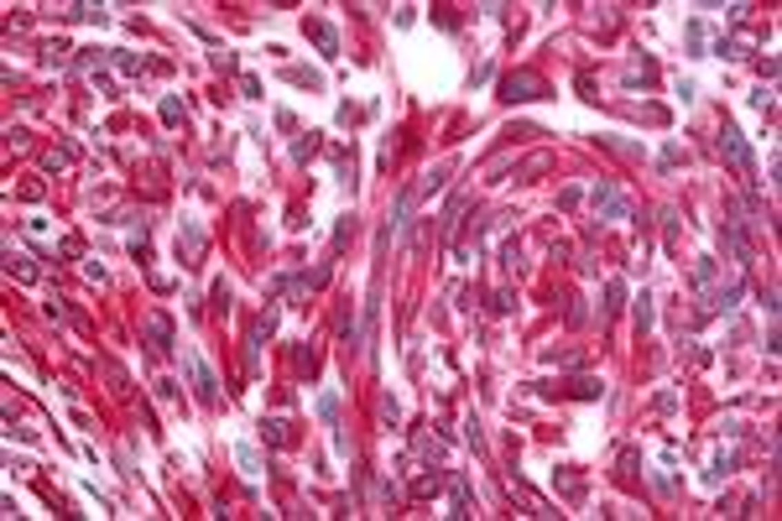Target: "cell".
Returning a JSON list of instances; mask_svg holds the SVG:
<instances>
[{
	"instance_id": "obj_14",
	"label": "cell",
	"mask_w": 782,
	"mask_h": 521,
	"mask_svg": "<svg viewBox=\"0 0 782 521\" xmlns=\"http://www.w3.org/2000/svg\"><path fill=\"white\" fill-rule=\"evenodd\" d=\"M162 120H167V125H178V120H183V99H178V94L162 99Z\"/></svg>"
},
{
	"instance_id": "obj_19",
	"label": "cell",
	"mask_w": 782,
	"mask_h": 521,
	"mask_svg": "<svg viewBox=\"0 0 782 521\" xmlns=\"http://www.w3.org/2000/svg\"><path fill=\"white\" fill-rule=\"evenodd\" d=\"M433 490H439V474H428V480H417V485H412V496H433Z\"/></svg>"
},
{
	"instance_id": "obj_1",
	"label": "cell",
	"mask_w": 782,
	"mask_h": 521,
	"mask_svg": "<svg viewBox=\"0 0 782 521\" xmlns=\"http://www.w3.org/2000/svg\"><path fill=\"white\" fill-rule=\"evenodd\" d=\"M720 156H725L730 167H741L746 178H756V152H751V141H746V136H741L735 125H725V130H720Z\"/></svg>"
},
{
	"instance_id": "obj_15",
	"label": "cell",
	"mask_w": 782,
	"mask_h": 521,
	"mask_svg": "<svg viewBox=\"0 0 782 521\" xmlns=\"http://www.w3.org/2000/svg\"><path fill=\"white\" fill-rule=\"evenodd\" d=\"M319 417H323V422L339 417V396H334V391H323V396H319Z\"/></svg>"
},
{
	"instance_id": "obj_12",
	"label": "cell",
	"mask_w": 782,
	"mask_h": 521,
	"mask_svg": "<svg viewBox=\"0 0 782 521\" xmlns=\"http://www.w3.org/2000/svg\"><path fill=\"white\" fill-rule=\"evenodd\" d=\"M6 266H11V276H16V282H32V266H26V256H16V250H6Z\"/></svg>"
},
{
	"instance_id": "obj_10",
	"label": "cell",
	"mask_w": 782,
	"mask_h": 521,
	"mask_svg": "<svg viewBox=\"0 0 782 521\" xmlns=\"http://www.w3.org/2000/svg\"><path fill=\"white\" fill-rule=\"evenodd\" d=\"M261 438L272 443V449H282V443H287V422H282V417H272V422H261Z\"/></svg>"
},
{
	"instance_id": "obj_21",
	"label": "cell",
	"mask_w": 782,
	"mask_h": 521,
	"mask_svg": "<svg viewBox=\"0 0 782 521\" xmlns=\"http://www.w3.org/2000/svg\"><path fill=\"white\" fill-rule=\"evenodd\" d=\"M240 453V464H245V474H261V464H256V453H250V449H235Z\"/></svg>"
},
{
	"instance_id": "obj_4",
	"label": "cell",
	"mask_w": 782,
	"mask_h": 521,
	"mask_svg": "<svg viewBox=\"0 0 782 521\" xmlns=\"http://www.w3.org/2000/svg\"><path fill=\"white\" fill-rule=\"evenodd\" d=\"M188 376H193V391H199L203 407H219V380H214V370L203 365L199 355H188Z\"/></svg>"
},
{
	"instance_id": "obj_5",
	"label": "cell",
	"mask_w": 782,
	"mask_h": 521,
	"mask_svg": "<svg viewBox=\"0 0 782 521\" xmlns=\"http://www.w3.org/2000/svg\"><path fill=\"white\" fill-rule=\"evenodd\" d=\"M146 339H152L157 355H172V323H167L162 313H152V318H146Z\"/></svg>"
},
{
	"instance_id": "obj_13",
	"label": "cell",
	"mask_w": 782,
	"mask_h": 521,
	"mask_svg": "<svg viewBox=\"0 0 782 521\" xmlns=\"http://www.w3.org/2000/svg\"><path fill=\"white\" fill-rule=\"evenodd\" d=\"M73 21H105V6H89V0H83V6H73Z\"/></svg>"
},
{
	"instance_id": "obj_3",
	"label": "cell",
	"mask_w": 782,
	"mask_h": 521,
	"mask_svg": "<svg viewBox=\"0 0 782 521\" xmlns=\"http://www.w3.org/2000/svg\"><path fill=\"white\" fill-rule=\"evenodd\" d=\"M590 198H594V209H600V219H605V225H616V219H631V203L616 193V183H594V188H590Z\"/></svg>"
},
{
	"instance_id": "obj_16",
	"label": "cell",
	"mask_w": 782,
	"mask_h": 521,
	"mask_svg": "<svg viewBox=\"0 0 782 521\" xmlns=\"http://www.w3.org/2000/svg\"><path fill=\"white\" fill-rule=\"evenodd\" d=\"M636 329H641V334L652 329V297H647V292L636 297Z\"/></svg>"
},
{
	"instance_id": "obj_18",
	"label": "cell",
	"mask_w": 782,
	"mask_h": 521,
	"mask_svg": "<svg viewBox=\"0 0 782 521\" xmlns=\"http://www.w3.org/2000/svg\"><path fill=\"white\" fill-rule=\"evenodd\" d=\"M574 396H600V380H590V376H579V380H574Z\"/></svg>"
},
{
	"instance_id": "obj_11",
	"label": "cell",
	"mask_w": 782,
	"mask_h": 521,
	"mask_svg": "<svg viewBox=\"0 0 782 521\" xmlns=\"http://www.w3.org/2000/svg\"><path fill=\"white\" fill-rule=\"evenodd\" d=\"M621 303H626V282H605V318H610Z\"/></svg>"
},
{
	"instance_id": "obj_6",
	"label": "cell",
	"mask_w": 782,
	"mask_h": 521,
	"mask_svg": "<svg viewBox=\"0 0 782 521\" xmlns=\"http://www.w3.org/2000/svg\"><path fill=\"white\" fill-rule=\"evenodd\" d=\"M308 32H313V42H319L323 58H339V32H334L329 21H308Z\"/></svg>"
},
{
	"instance_id": "obj_17",
	"label": "cell",
	"mask_w": 782,
	"mask_h": 521,
	"mask_svg": "<svg viewBox=\"0 0 782 521\" xmlns=\"http://www.w3.org/2000/svg\"><path fill=\"white\" fill-rule=\"evenodd\" d=\"M714 272H720L714 260H699V266H694V282H699V287H710V282H714Z\"/></svg>"
},
{
	"instance_id": "obj_7",
	"label": "cell",
	"mask_w": 782,
	"mask_h": 521,
	"mask_svg": "<svg viewBox=\"0 0 782 521\" xmlns=\"http://www.w3.org/2000/svg\"><path fill=\"white\" fill-rule=\"evenodd\" d=\"M741 292H746L741 282H730V287H720V292H710V313H730L735 303H741Z\"/></svg>"
},
{
	"instance_id": "obj_9",
	"label": "cell",
	"mask_w": 782,
	"mask_h": 521,
	"mask_svg": "<svg viewBox=\"0 0 782 521\" xmlns=\"http://www.w3.org/2000/svg\"><path fill=\"white\" fill-rule=\"evenodd\" d=\"M449 516L459 521V516H470V485L464 480H454V496H449Z\"/></svg>"
},
{
	"instance_id": "obj_8",
	"label": "cell",
	"mask_w": 782,
	"mask_h": 521,
	"mask_svg": "<svg viewBox=\"0 0 782 521\" xmlns=\"http://www.w3.org/2000/svg\"><path fill=\"white\" fill-rule=\"evenodd\" d=\"M188 245V256H203V229L193 225V219H183V235H178V250Z\"/></svg>"
},
{
	"instance_id": "obj_2",
	"label": "cell",
	"mask_w": 782,
	"mask_h": 521,
	"mask_svg": "<svg viewBox=\"0 0 782 521\" xmlns=\"http://www.w3.org/2000/svg\"><path fill=\"white\" fill-rule=\"evenodd\" d=\"M548 94V83L537 79V73H511L506 83H501V99L506 105H527V99H543Z\"/></svg>"
},
{
	"instance_id": "obj_20",
	"label": "cell",
	"mask_w": 782,
	"mask_h": 521,
	"mask_svg": "<svg viewBox=\"0 0 782 521\" xmlns=\"http://www.w3.org/2000/svg\"><path fill=\"white\" fill-rule=\"evenodd\" d=\"M663 235H668V240L678 235V214H673V209H663Z\"/></svg>"
}]
</instances>
